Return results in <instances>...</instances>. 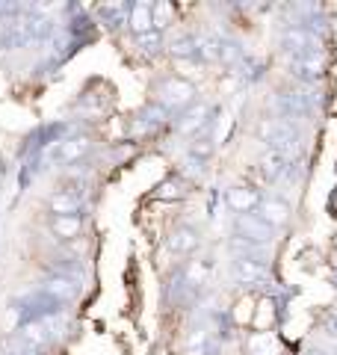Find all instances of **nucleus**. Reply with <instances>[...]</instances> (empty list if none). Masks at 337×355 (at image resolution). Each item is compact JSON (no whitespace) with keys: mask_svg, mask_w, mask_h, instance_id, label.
<instances>
[{"mask_svg":"<svg viewBox=\"0 0 337 355\" xmlns=\"http://www.w3.org/2000/svg\"><path fill=\"white\" fill-rule=\"evenodd\" d=\"M213 125V110L205 104H193L189 110H184L181 119H178V130L189 133V137H198Z\"/></svg>","mask_w":337,"mask_h":355,"instance_id":"9d476101","label":"nucleus"},{"mask_svg":"<svg viewBox=\"0 0 337 355\" xmlns=\"http://www.w3.org/2000/svg\"><path fill=\"white\" fill-rule=\"evenodd\" d=\"M172 15H175V6L172 3H154V30L160 33L168 21H172Z\"/></svg>","mask_w":337,"mask_h":355,"instance_id":"a878e982","label":"nucleus"},{"mask_svg":"<svg viewBox=\"0 0 337 355\" xmlns=\"http://www.w3.org/2000/svg\"><path fill=\"white\" fill-rule=\"evenodd\" d=\"M278 44H281V51H284L290 60L308 57V53H320V42H317V36H313L308 27H302V24H290L287 30H281Z\"/></svg>","mask_w":337,"mask_h":355,"instance_id":"20e7f679","label":"nucleus"},{"mask_svg":"<svg viewBox=\"0 0 337 355\" xmlns=\"http://www.w3.org/2000/svg\"><path fill=\"white\" fill-rule=\"evenodd\" d=\"M325 331H329V335L337 340V314H331V317H329V323H325Z\"/></svg>","mask_w":337,"mask_h":355,"instance_id":"cd10ccee","label":"nucleus"},{"mask_svg":"<svg viewBox=\"0 0 337 355\" xmlns=\"http://www.w3.org/2000/svg\"><path fill=\"white\" fill-rule=\"evenodd\" d=\"M48 207L53 216H80V207H83V190L77 187H62L48 198Z\"/></svg>","mask_w":337,"mask_h":355,"instance_id":"6e6552de","label":"nucleus"},{"mask_svg":"<svg viewBox=\"0 0 337 355\" xmlns=\"http://www.w3.org/2000/svg\"><path fill=\"white\" fill-rule=\"evenodd\" d=\"M51 231L56 240H77L83 231V216H53Z\"/></svg>","mask_w":337,"mask_h":355,"instance_id":"a211bd4d","label":"nucleus"},{"mask_svg":"<svg viewBox=\"0 0 337 355\" xmlns=\"http://www.w3.org/2000/svg\"><path fill=\"white\" fill-rule=\"evenodd\" d=\"M157 104H160L166 113H184L196 104V86L187 80V77H166V80L157 86Z\"/></svg>","mask_w":337,"mask_h":355,"instance_id":"f257e3e1","label":"nucleus"},{"mask_svg":"<svg viewBox=\"0 0 337 355\" xmlns=\"http://www.w3.org/2000/svg\"><path fill=\"white\" fill-rule=\"evenodd\" d=\"M168 53H172L175 60H196L198 57V39L184 33V36H178L168 42Z\"/></svg>","mask_w":337,"mask_h":355,"instance_id":"6ab92c4d","label":"nucleus"},{"mask_svg":"<svg viewBox=\"0 0 337 355\" xmlns=\"http://www.w3.org/2000/svg\"><path fill=\"white\" fill-rule=\"evenodd\" d=\"M128 27L133 30V36H142V33H151L154 30V3H130L128 9Z\"/></svg>","mask_w":337,"mask_h":355,"instance_id":"4468645a","label":"nucleus"},{"mask_svg":"<svg viewBox=\"0 0 337 355\" xmlns=\"http://www.w3.org/2000/svg\"><path fill=\"white\" fill-rule=\"evenodd\" d=\"M213 151H216V146H213V137H210V128L205 133H198V137H193V142H189V151H187V157L189 163L196 166V169H201L210 157H213Z\"/></svg>","mask_w":337,"mask_h":355,"instance_id":"dca6fc26","label":"nucleus"},{"mask_svg":"<svg viewBox=\"0 0 337 355\" xmlns=\"http://www.w3.org/2000/svg\"><path fill=\"white\" fill-rule=\"evenodd\" d=\"M275 107H278V113L287 119H308L313 113V101H311V95L305 92H296V89H281L278 98H275Z\"/></svg>","mask_w":337,"mask_h":355,"instance_id":"39448f33","label":"nucleus"},{"mask_svg":"<svg viewBox=\"0 0 337 355\" xmlns=\"http://www.w3.org/2000/svg\"><path fill=\"white\" fill-rule=\"evenodd\" d=\"M168 249L175 254H193L198 246H201V234L193 228V225H175L168 231Z\"/></svg>","mask_w":337,"mask_h":355,"instance_id":"ddd939ff","label":"nucleus"},{"mask_svg":"<svg viewBox=\"0 0 337 355\" xmlns=\"http://www.w3.org/2000/svg\"><path fill=\"white\" fill-rule=\"evenodd\" d=\"M257 214H261L273 228H281V225H287V219H290V205L284 202V198H278V196H269V198L261 202Z\"/></svg>","mask_w":337,"mask_h":355,"instance_id":"2eb2a0df","label":"nucleus"},{"mask_svg":"<svg viewBox=\"0 0 337 355\" xmlns=\"http://www.w3.org/2000/svg\"><path fill=\"white\" fill-rule=\"evenodd\" d=\"M257 133H261V139L269 146V151H278V154H284V157L299 146V133L293 128V121H284V119H266V121H261Z\"/></svg>","mask_w":337,"mask_h":355,"instance_id":"f03ea898","label":"nucleus"},{"mask_svg":"<svg viewBox=\"0 0 337 355\" xmlns=\"http://www.w3.org/2000/svg\"><path fill=\"white\" fill-rule=\"evenodd\" d=\"M234 237L245 243H257V246H269L275 237V228L254 210V214H243L234 219Z\"/></svg>","mask_w":337,"mask_h":355,"instance_id":"7ed1b4c3","label":"nucleus"},{"mask_svg":"<svg viewBox=\"0 0 337 355\" xmlns=\"http://www.w3.org/2000/svg\"><path fill=\"white\" fill-rule=\"evenodd\" d=\"M137 44H139V51H142V53L154 57V53H160V48H163V36H160L157 30L142 33V36H137Z\"/></svg>","mask_w":337,"mask_h":355,"instance_id":"393cba45","label":"nucleus"},{"mask_svg":"<svg viewBox=\"0 0 337 355\" xmlns=\"http://www.w3.org/2000/svg\"><path fill=\"white\" fill-rule=\"evenodd\" d=\"M243 48H240V42H234V39H222V48H219V62L222 65H231V69H237V65L243 62Z\"/></svg>","mask_w":337,"mask_h":355,"instance_id":"412c9836","label":"nucleus"},{"mask_svg":"<svg viewBox=\"0 0 337 355\" xmlns=\"http://www.w3.org/2000/svg\"><path fill=\"white\" fill-rule=\"evenodd\" d=\"M166 119H168V113H166L160 104H151V107H145L142 113H139V121H142L145 128H151V130L160 128V125H166Z\"/></svg>","mask_w":337,"mask_h":355,"instance_id":"b1692460","label":"nucleus"},{"mask_svg":"<svg viewBox=\"0 0 337 355\" xmlns=\"http://www.w3.org/2000/svg\"><path fill=\"white\" fill-rule=\"evenodd\" d=\"M257 172H261L263 181L275 184L278 178L287 172V157H284V154H278V151H269V154H263V157H261V163H257Z\"/></svg>","mask_w":337,"mask_h":355,"instance_id":"f3484780","label":"nucleus"},{"mask_svg":"<svg viewBox=\"0 0 337 355\" xmlns=\"http://www.w3.org/2000/svg\"><path fill=\"white\" fill-rule=\"evenodd\" d=\"M77 282L74 279H69V275H51L48 282L42 284V296H48L51 302H56V305H65V302H71V299L77 296Z\"/></svg>","mask_w":337,"mask_h":355,"instance_id":"f8f14e48","label":"nucleus"},{"mask_svg":"<svg viewBox=\"0 0 337 355\" xmlns=\"http://www.w3.org/2000/svg\"><path fill=\"white\" fill-rule=\"evenodd\" d=\"M231 279L237 284H261L269 279V266L263 261L252 258H234L231 261Z\"/></svg>","mask_w":337,"mask_h":355,"instance_id":"1a4fd4ad","label":"nucleus"},{"mask_svg":"<svg viewBox=\"0 0 337 355\" xmlns=\"http://www.w3.org/2000/svg\"><path fill=\"white\" fill-rule=\"evenodd\" d=\"M311 355H325V352H311Z\"/></svg>","mask_w":337,"mask_h":355,"instance_id":"c85d7f7f","label":"nucleus"},{"mask_svg":"<svg viewBox=\"0 0 337 355\" xmlns=\"http://www.w3.org/2000/svg\"><path fill=\"white\" fill-rule=\"evenodd\" d=\"M184 196H187V190L181 181H166L160 190H157V198H184Z\"/></svg>","mask_w":337,"mask_h":355,"instance_id":"bb28decb","label":"nucleus"},{"mask_svg":"<svg viewBox=\"0 0 337 355\" xmlns=\"http://www.w3.org/2000/svg\"><path fill=\"white\" fill-rule=\"evenodd\" d=\"M219 48H222V36H201L198 39V60L219 62Z\"/></svg>","mask_w":337,"mask_h":355,"instance_id":"5701e85b","label":"nucleus"},{"mask_svg":"<svg viewBox=\"0 0 337 355\" xmlns=\"http://www.w3.org/2000/svg\"><path fill=\"white\" fill-rule=\"evenodd\" d=\"M89 151H92V139L89 137H69V139H60L53 146L51 160L60 163V166H71V163H80Z\"/></svg>","mask_w":337,"mask_h":355,"instance_id":"423d86ee","label":"nucleus"},{"mask_svg":"<svg viewBox=\"0 0 337 355\" xmlns=\"http://www.w3.org/2000/svg\"><path fill=\"white\" fill-rule=\"evenodd\" d=\"M261 202H263V196L249 184H234V187H228V193H225V205H228L237 216L254 214V210L261 207Z\"/></svg>","mask_w":337,"mask_h":355,"instance_id":"0eeeda50","label":"nucleus"},{"mask_svg":"<svg viewBox=\"0 0 337 355\" xmlns=\"http://www.w3.org/2000/svg\"><path fill=\"white\" fill-rule=\"evenodd\" d=\"M128 9L125 3H119V6H98V18L104 21L107 27H121L128 21Z\"/></svg>","mask_w":337,"mask_h":355,"instance_id":"4be33fe9","label":"nucleus"},{"mask_svg":"<svg viewBox=\"0 0 337 355\" xmlns=\"http://www.w3.org/2000/svg\"><path fill=\"white\" fill-rule=\"evenodd\" d=\"M287 69H290V74H293V77H299V80L317 83L322 77V71H325V60H322V53H308V57L290 60Z\"/></svg>","mask_w":337,"mask_h":355,"instance_id":"9b49d317","label":"nucleus"},{"mask_svg":"<svg viewBox=\"0 0 337 355\" xmlns=\"http://www.w3.org/2000/svg\"><path fill=\"white\" fill-rule=\"evenodd\" d=\"M187 352L189 355H216V343L207 331H193L187 340Z\"/></svg>","mask_w":337,"mask_h":355,"instance_id":"aec40b11","label":"nucleus"}]
</instances>
